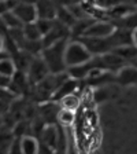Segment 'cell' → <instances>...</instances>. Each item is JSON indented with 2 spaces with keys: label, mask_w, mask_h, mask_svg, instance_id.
<instances>
[{
  "label": "cell",
  "mask_w": 137,
  "mask_h": 154,
  "mask_svg": "<svg viewBox=\"0 0 137 154\" xmlns=\"http://www.w3.org/2000/svg\"><path fill=\"white\" fill-rule=\"evenodd\" d=\"M69 40L70 38L61 40V42L54 43V44L43 48L40 55L43 57L51 73H61V72L67 70L66 61H64V50H66V44Z\"/></svg>",
  "instance_id": "cell-1"
},
{
  "label": "cell",
  "mask_w": 137,
  "mask_h": 154,
  "mask_svg": "<svg viewBox=\"0 0 137 154\" xmlns=\"http://www.w3.org/2000/svg\"><path fill=\"white\" fill-rule=\"evenodd\" d=\"M92 57L93 55L80 38H70L67 42L66 50H64V61H66L67 67L82 65L89 61Z\"/></svg>",
  "instance_id": "cell-2"
},
{
  "label": "cell",
  "mask_w": 137,
  "mask_h": 154,
  "mask_svg": "<svg viewBox=\"0 0 137 154\" xmlns=\"http://www.w3.org/2000/svg\"><path fill=\"white\" fill-rule=\"evenodd\" d=\"M51 73L49 69H48L47 63L44 62L41 55H34V58L32 59L30 65H29L28 70H26V76H28V80L32 85H36L37 83L45 79L48 74Z\"/></svg>",
  "instance_id": "cell-3"
},
{
  "label": "cell",
  "mask_w": 137,
  "mask_h": 154,
  "mask_svg": "<svg viewBox=\"0 0 137 154\" xmlns=\"http://www.w3.org/2000/svg\"><path fill=\"white\" fill-rule=\"evenodd\" d=\"M80 40L85 44V47L91 51L92 55H102L109 51H112V43L110 40V36L107 37H92V36H84Z\"/></svg>",
  "instance_id": "cell-4"
},
{
  "label": "cell",
  "mask_w": 137,
  "mask_h": 154,
  "mask_svg": "<svg viewBox=\"0 0 137 154\" xmlns=\"http://www.w3.org/2000/svg\"><path fill=\"white\" fill-rule=\"evenodd\" d=\"M66 38H71L70 28L62 23L61 21L55 19V25L52 26V29L45 36H43V44H44V47H47V45H51L54 43L61 42V40H66Z\"/></svg>",
  "instance_id": "cell-5"
},
{
  "label": "cell",
  "mask_w": 137,
  "mask_h": 154,
  "mask_svg": "<svg viewBox=\"0 0 137 154\" xmlns=\"http://www.w3.org/2000/svg\"><path fill=\"white\" fill-rule=\"evenodd\" d=\"M13 11L23 22V25H25V23L34 22L36 19L38 18L36 2H18V3L15 4V7L13 8Z\"/></svg>",
  "instance_id": "cell-6"
},
{
  "label": "cell",
  "mask_w": 137,
  "mask_h": 154,
  "mask_svg": "<svg viewBox=\"0 0 137 154\" xmlns=\"http://www.w3.org/2000/svg\"><path fill=\"white\" fill-rule=\"evenodd\" d=\"M117 26L110 19H95V22L89 26L84 36H92V37H107L115 30ZM82 36V37H84Z\"/></svg>",
  "instance_id": "cell-7"
},
{
  "label": "cell",
  "mask_w": 137,
  "mask_h": 154,
  "mask_svg": "<svg viewBox=\"0 0 137 154\" xmlns=\"http://www.w3.org/2000/svg\"><path fill=\"white\" fill-rule=\"evenodd\" d=\"M115 83L121 87L137 85V66L132 63H126L122 69L115 73Z\"/></svg>",
  "instance_id": "cell-8"
},
{
  "label": "cell",
  "mask_w": 137,
  "mask_h": 154,
  "mask_svg": "<svg viewBox=\"0 0 137 154\" xmlns=\"http://www.w3.org/2000/svg\"><path fill=\"white\" fill-rule=\"evenodd\" d=\"M110 40L112 43V47H122V45L133 44V30L128 28L117 26L115 30L110 35Z\"/></svg>",
  "instance_id": "cell-9"
},
{
  "label": "cell",
  "mask_w": 137,
  "mask_h": 154,
  "mask_svg": "<svg viewBox=\"0 0 137 154\" xmlns=\"http://www.w3.org/2000/svg\"><path fill=\"white\" fill-rule=\"evenodd\" d=\"M38 139L43 143H47L48 146H51L56 151L58 140H59V128L54 124H45L40 131V138Z\"/></svg>",
  "instance_id": "cell-10"
},
{
  "label": "cell",
  "mask_w": 137,
  "mask_h": 154,
  "mask_svg": "<svg viewBox=\"0 0 137 154\" xmlns=\"http://www.w3.org/2000/svg\"><path fill=\"white\" fill-rule=\"evenodd\" d=\"M38 18H48L55 19L58 13V3L56 0H36Z\"/></svg>",
  "instance_id": "cell-11"
},
{
  "label": "cell",
  "mask_w": 137,
  "mask_h": 154,
  "mask_svg": "<svg viewBox=\"0 0 137 154\" xmlns=\"http://www.w3.org/2000/svg\"><path fill=\"white\" fill-rule=\"evenodd\" d=\"M56 100H45L41 106H40V114L43 117V121L45 124H54L56 122L58 112H59V106L56 105Z\"/></svg>",
  "instance_id": "cell-12"
},
{
  "label": "cell",
  "mask_w": 137,
  "mask_h": 154,
  "mask_svg": "<svg viewBox=\"0 0 137 154\" xmlns=\"http://www.w3.org/2000/svg\"><path fill=\"white\" fill-rule=\"evenodd\" d=\"M78 85H80V80L73 79V77H69V79H67V80L56 90V92H55L54 96H52V100L59 102V99H62L63 96L69 95V94L76 92L77 88H78Z\"/></svg>",
  "instance_id": "cell-13"
},
{
  "label": "cell",
  "mask_w": 137,
  "mask_h": 154,
  "mask_svg": "<svg viewBox=\"0 0 137 154\" xmlns=\"http://www.w3.org/2000/svg\"><path fill=\"white\" fill-rule=\"evenodd\" d=\"M21 146H22V154H37L40 147V139L33 135H23L21 136Z\"/></svg>",
  "instance_id": "cell-14"
},
{
  "label": "cell",
  "mask_w": 137,
  "mask_h": 154,
  "mask_svg": "<svg viewBox=\"0 0 137 154\" xmlns=\"http://www.w3.org/2000/svg\"><path fill=\"white\" fill-rule=\"evenodd\" d=\"M114 52L122 57L128 63H133L137 59V45L134 44H128V45H122V47H117L112 50Z\"/></svg>",
  "instance_id": "cell-15"
},
{
  "label": "cell",
  "mask_w": 137,
  "mask_h": 154,
  "mask_svg": "<svg viewBox=\"0 0 137 154\" xmlns=\"http://www.w3.org/2000/svg\"><path fill=\"white\" fill-rule=\"evenodd\" d=\"M76 121V112L74 110H69V109H63L61 107L58 112V117H56V122L63 128H67L70 125L74 124Z\"/></svg>",
  "instance_id": "cell-16"
},
{
  "label": "cell",
  "mask_w": 137,
  "mask_h": 154,
  "mask_svg": "<svg viewBox=\"0 0 137 154\" xmlns=\"http://www.w3.org/2000/svg\"><path fill=\"white\" fill-rule=\"evenodd\" d=\"M16 70H18L16 63L11 57H6L3 59H0V74H3L6 77H13Z\"/></svg>",
  "instance_id": "cell-17"
},
{
  "label": "cell",
  "mask_w": 137,
  "mask_h": 154,
  "mask_svg": "<svg viewBox=\"0 0 137 154\" xmlns=\"http://www.w3.org/2000/svg\"><path fill=\"white\" fill-rule=\"evenodd\" d=\"M80 103H81V99L76 92L69 94V95L63 96L62 99H59V105H61V107H63V109H69V110H74V112L80 107Z\"/></svg>",
  "instance_id": "cell-18"
},
{
  "label": "cell",
  "mask_w": 137,
  "mask_h": 154,
  "mask_svg": "<svg viewBox=\"0 0 137 154\" xmlns=\"http://www.w3.org/2000/svg\"><path fill=\"white\" fill-rule=\"evenodd\" d=\"M1 19H3L4 25L7 29H15V28H23V22L16 17V14L13 10H8L4 14H1Z\"/></svg>",
  "instance_id": "cell-19"
},
{
  "label": "cell",
  "mask_w": 137,
  "mask_h": 154,
  "mask_svg": "<svg viewBox=\"0 0 137 154\" xmlns=\"http://www.w3.org/2000/svg\"><path fill=\"white\" fill-rule=\"evenodd\" d=\"M23 33H25V37L29 38V40H43V35L40 32L36 21L30 23H25L23 25Z\"/></svg>",
  "instance_id": "cell-20"
},
{
  "label": "cell",
  "mask_w": 137,
  "mask_h": 154,
  "mask_svg": "<svg viewBox=\"0 0 137 154\" xmlns=\"http://www.w3.org/2000/svg\"><path fill=\"white\" fill-rule=\"evenodd\" d=\"M55 19H48V18H37L36 19V23H37V26H38V29H40V32H41L43 36H45L52 29V26L55 25Z\"/></svg>",
  "instance_id": "cell-21"
},
{
  "label": "cell",
  "mask_w": 137,
  "mask_h": 154,
  "mask_svg": "<svg viewBox=\"0 0 137 154\" xmlns=\"http://www.w3.org/2000/svg\"><path fill=\"white\" fill-rule=\"evenodd\" d=\"M8 153H16V154H22V146H21V136H15L14 140L11 142L8 147Z\"/></svg>",
  "instance_id": "cell-22"
},
{
  "label": "cell",
  "mask_w": 137,
  "mask_h": 154,
  "mask_svg": "<svg viewBox=\"0 0 137 154\" xmlns=\"http://www.w3.org/2000/svg\"><path fill=\"white\" fill-rule=\"evenodd\" d=\"M84 0H56L58 4L61 6H64V7H70V6H74V4H80L82 3Z\"/></svg>",
  "instance_id": "cell-23"
},
{
  "label": "cell",
  "mask_w": 137,
  "mask_h": 154,
  "mask_svg": "<svg viewBox=\"0 0 137 154\" xmlns=\"http://www.w3.org/2000/svg\"><path fill=\"white\" fill-rule=\"evenodd\" d=\"M4 45H6V42H4V38H3V35L0 33V51L4 50Z\"/></svg>",
  "instance_id": "cell-24"
},
{
  "label": "cell",
  "mask_w": 137,
  "mask_h": 154,
  "mask_svg": "<svg viewBox=\"0 0 137 154\" xmlns=\"http://www.w3.org/2000/svg\"><path fill=\"white\" fill-rule=\"evenodd\" d=\"M133 44L137 45V28L133 29Z\"/></svg>",
  "instance_id": "cell-25"
},
{
  "label": "cell",
  "mask_w": 137,
  "mask_h": 154,
  "mask_svg": "<svg viewBox=\"0 0 137 154\" xmlns=\"http://www.w3.org/2000/svg\"><path fill=\"white\" fill-rule=\"evenodd\" d=\"M130 2H132V4H133V6L137 8V0H130Z\"/></svg>",
  "instance_id": "cell-26"
},
{
  "label": "cell",
  "mask_w": 137,
  "mask_h": 154,
  "mask_svg": "<svg viewBox=\"0 0 137 154\" xmlns=\"http://www.w3.org/2000/svg\"><path fill=\"white\" fill-rule=\"evenodd\" d=\"M132 65H136V66H137V59H136V61H134V62H133V63H132Z\"/></svg>",
  "instance_id": "cell-27"
},
{
  "label": "cell",
  "mask_w": 137,
  "mask_h": 154,
  "mask_svg": "<svg viewBox=\"0 0 137 154\" xmlns=\"http://www.w3.org/2000/svg\"><path fill=\"white\" fill-rule=\"evenodd\" d=\"M1 113H3V112H1V110H0V116H1Z\"/></svg>",
  "instance_id": "cell-28"
},
{
  "label": "cell",
  "mask_w": 137,
  "mask_h": 154,
  "mask_svg": "<svg viewBox=\"0 0 137 154\" xmlns=\"http://www.w3.org/2000/svg\"><path fill=\"white\" fill-rule=\"evenodd\" d=\"M0 2H4V0H0Z\"/></svg>",
  "instance_id": "cell-29"
}]
</instances>
